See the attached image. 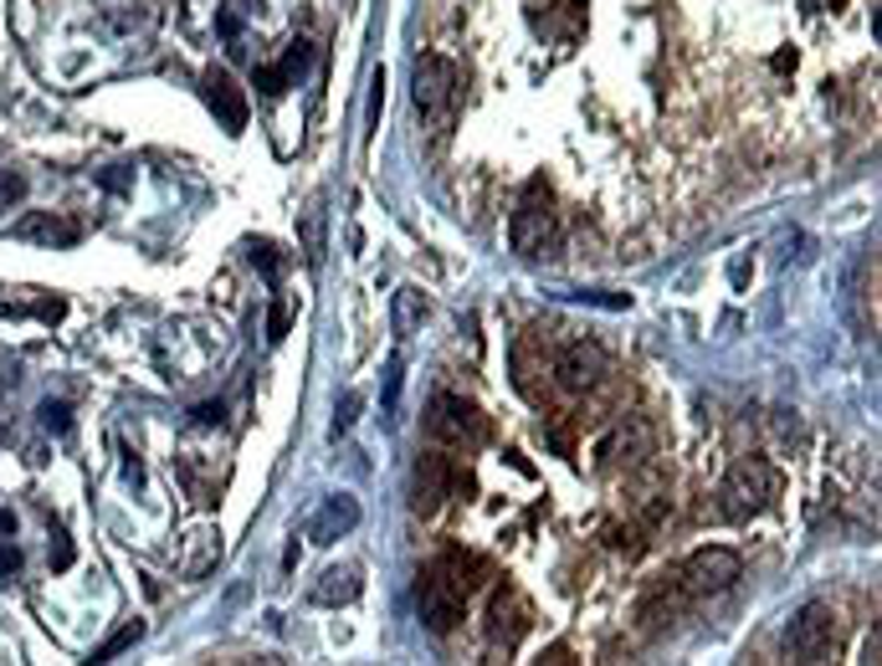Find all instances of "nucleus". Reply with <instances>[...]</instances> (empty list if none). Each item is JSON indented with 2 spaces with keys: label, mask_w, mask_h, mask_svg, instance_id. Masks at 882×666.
<instances>
[{
  "label": "nucleus",
  "mask_w": 882,
  "mask_h": 666,
  "mask_svg": "<svg viewBox=\"0 0 882 666\" xmlns=\"http://www.w3.org/2000/svg\"><path fill=\"white\" fill-rule=\"evenodd\" d=\"M513 252L529 256V262H554L559 247H565V226H559V210H554V195L544 185V175H534L519 195V210H513Z\"/></svg>",
  "instance_id": "nucleus-1"
},
{
  "label": "nucleus",
  "mask_w": 882,
  "mask_h": 666,
  "mask_svg": "<svg viewBox=\"0 0 882 666\" xmlns=\"http://www.w3.org/2000/svg\"><path fill=\"white\" fill-rule=\"evenodd\" d=\"M411 98H416V113L426 119V129L442 139L451 129V113H457V67L447 57H421L416 77H411Z\"/></svg>",
  "instance_id": "nucleus-2"
},
{
  "label": "nucleus",
  "mask_w": 882,
  "mask_h": 666,
  "mask_svg": "<svg viewBox=\"0 0 882 666\" xmlns=\"http://www.w3.org/2000/svg\"><path fill=\"white\" fill-rule=\"evenodd\" d=\"M780 477L775 467L764 457H739L729 467V477H723V488H718V498H723V513H729L733 523L754 518V513H764L770 507V498H775Z\"/></svg>",
  "instance_id": "nucleus-3"
},
{
  "label": "nucleus",
  "mask_w": 882,
  "mask_h": 666,
  "mask_svg": "<svg viewBox=\"0 0 882 666\" xmlns=\"http://www.w3.org/2000/svg\"><path fill=\"white\" fill-rule=\"evenodd\" d=\"M831 646H837V610L826 600H810V605L795 610L791 631H785V656L795 666H816L831 656Z\"/></svg>",
  "instance_id": "nucleus-4"
},
{
  "label": "nucleus",
  "mask_w": 882,
  "mask_h": 666,
  "mask_svg": "<svg viewBox=\"0 0 882 666\" xmlns=\"http://www.w3.org/2000/svg\"><path fill=\"white\" fill-rule=\"evenodd\" d=\"M462 605H467V590H462V579L447 569V559L432 564L426 575H421L416 585V610H421V621H426V631H451V625L462 621Z\"/></svg>",
  "instance_id": "nucleus-5"
},
{
  "label": "nucleus",
  "mask_w": 882,
  "mask_h": 666,
  "mask_svg": "<svg viewBox=\"0 0 882 666\" xmlns=\"http://www.w3.org/2000/svg\"><path fill=\"white\" fill-rule=\"evenodd\" d=\"M426 430H432L436 441L457 446V451H472V446L488 441V415L472 405V400L462 395H436L432 400V415H426Z\"/></svg>",
  "instance_id": "nucleus-6"
},
{
  "label": "nucleus",
  "mask_w": 882,
  "mask_h": 666,
  "mask_svg": "<svg viewBox=\"0 0 882 666\" xmlns=\"http://www.w3.org/2000/svg\"><path fill=\"white\" fill-rule=\"evenodd\" d=\"M739 554L723 544H708V548H693L688 559H683V575H677V590L683 594H718L729 590L733 579H739Z\"/></svg>",
  "instance_id": "nucleus-7"
},
{
  "label": "nucleus",
  "mask_w": 882,
  "mask_h": 666,
  "mask_svg": "<svg viewBox=\"0 0 882 666\" xmlns=\"http://www.w3.org/2000/svg\"><path fill=\"white\" fill-rule=\"evenodd\" d=\"M549 374H554V385L565 390V395H585V390H596L600 374H606V349L590 343V339H569L565 349L554 354Z\"/></svg>",
  "instance_id": "nucleus-8"
},
{
  "label": "nucleus",
  "mask_w": 882,
  "mask_h": 666,
  "mask_svg": "<svg viewBox=\"0 0 882 666\" xmlns=\"http://www.w3.org/2000/svg\"><path fill=\"white\" fill-rule=\"evenodd\" d=\"M652 451H657V430L646 426L642 415H627V421L600 441V467H606V472H621V467H627L631 472V467H642Z\"/></svg>",
  "instance_id": "nucleus-9"
},
{
  "label": "nucleus",
  "mask_w": 882,
  "mask_h": 666,
  "mask_svg": "<svg viewBox=\"0 0 882 666\" xmlns=\"http://www.w3.org/2000/svg\"><path fill=\"white\" fill-rule=\"evenodd\" d=\"M447 498H451V461L442 451H426L416 461V477H411V507L421 518H436L447 507Z\"/></svg>",
  "instance_id": "nucleus-10"
},
{
  "label": "nucleus",
  "mask_w": 882,
  "mask_h": 666,
  "mask_svg": "<svg viewBox=\"0 0 882 666\" xmlns=\"http://www.w3.org/2000/svg\"><path fill=\"white\" fill-rule=\"evenodd\" d=\"M200 92H206L210 113H216V123H221L226 133L247 129V92L231 83V73H226V67H206V73H200Z\"/></svg>",
  "instance_id": "nucleus-11"
},
{
  "label": "nucleus",
  "mask_w": 882,
  "mask_h": 666,
  "mask_svg": "<svg viewBox=\"0 0 882 666\" xmlns=\"http://www.w3.org/2000/svg\"><path fill=\"white\" fill-rule=\"evenodd\" d=\"M529 625H534V605H529L524 594L513 590V585L493 590V605H488V631H493V641L513 646V641L529 636Z\"/></svg>",
  "instance_id": "nucleus-12"
},
{
  "label": "nucleus",
  "mask_w": 882,
  "mask_h": 666,
  "mask_svg": "<svg viewBox=\"0 0 882 666\" xmlns=\"http://www.w3.org/2000/svg\"><path fill=\"white\" fill-rule=\"evenodd\" d=\"M359 528V498H349V492H334V498H324L314 513V523H308V538H314L318 548L339 544L345 533Z\"/></svg>",
  "instance_id": "nucleus-13"
},
{
  "label": "nucleus",
  "mask_w": 882,
  "mask_h": 666,
  "mask_svg": "<svg viewBox=\"0 0 882 666\" xmlns=\"http://www.w3.org/2000/svg\"><path fill=\"white\" fill-rule=\"evenodd\" d=\"M11 231L21 241H36V247H77L83 241V226L73 216H57V210H26Z\"/></svg>",
  "instance_id": "nucleus-14"
},
{
  "label": "nucleus",
  "mask_w": 882,
  "mask_h": 666,
  "mask_svg": "<svg viewBox=\"0 0 882 666\" xmlns=\"http://www.w3.org/2000/svg\"><path fill=\"white\" fill-rule=\"evenodd\" d=\"M308 57H314V52H308V42H293V46H287V57L277 62V67H257L252 83L262 88V98H283V92L293 88V77L308 67Z\"/></svg>",
  "instance_id": "nucleus-15"
},
{
  "label": "nucleus",
  "mask_w": 882,
  "mask_h": 666,
  "mask_svg": "<svg viewBox=\"0 0 882 666\" xmlns=\"http://www.w3.org/2000/svg\"><path fill=\"white\" fill-rule=\"evenodd\" d=\"M359 569L355 564H339V569H324L314 585V605H355L359 600Z\"/></svg>",
  "instance_id": "nucleus-16"
},
{
  "label": "nucleus",
  "mask_w": 882,
  "mask_h": 666,
  "mask_svg": "<svg viewBox=\"0 0 882 666\" xmlns=\"http://www.w3.org/2000/svg\"><path fill=\"white\" fill-rule=\"evenodd\" d=\"M139 641H144V621H129V625H119V631H113V636H108L104 646H92V656H88V662H83V666H108V662H113V656H123V652H129V646H139Z\"/></svg>",
  "instance_id": "nucleus-17"
},
{
  "label": "nucleus",
  "mask_w": 882,
  "mask_h": 666,
  "mask_svg": "<svg viewBox=\"0 0 882 666\" xmlns=\"http://www.w3.org/2000/svg\"><path fill=\"white\" fill-rule=\"evenodd\" d=\"M216 559H221V533H190V559L179 564V569L190 579H200Z\"/></svg>",
  "instance_id": "nucleus-18"
},
{
  "label": "nucleus",
  "mask_w": 882,
  "mask_h": 666,
  "mask_svg": "<svg viewBox=\"0 0 882 666\" xmlns=\"http://www.w3.org/2000/svg\"><path fill=\"white\" fill-rule=\"evenodd\" d=\"M421 318H426V297H421L416 287H401V293H395V334H411Z\"/></svg>",
  "instance_id": "nucleus-19"
},
{
  "label": "nucleus",
  "mask_w": 882,
  "mask_h": 666,
  "mask_svg": "<svg viewBox=\"0 0 882 666\" xmlns=\"http://www.w3.org/2000/svg\"><path fill=\"white\" fill-rule=\"evenodd\" d=\"M247 256H252V266H262L272 282L283 277V266H287L283 247H272V241H252V247H247Z\"/></svg>",
  "instance_id": "nucleus-20"
},
{
  "label": "nucleus",
  "mask_w": 882,
  "mask_h": 666,
  "mask_svg": "<svg viewBox=\"0 0 882 666\" xmlns=\"http://www.w3.org/2000/svg\"><path fill=\"white\" fill-rule=\"evenodd\" d=\"M303 252H308V262H324V210H308V216H303Z\"/></svg>",
  "instance_id": "nucleus-21"
},
{
  "label": "nucleus",
  "mask_w": 882,
  "mask_h": 666,
  "mask_svg": "<svg viewBox=\"0 0 882 666\" xmlns=\"http://www.w3.org/2000/svg\"><path fill=\"white\" fill-rule=\"evenodd\" d=\"M262 0H226L221 15H216V26H221V36H237L241 31V15H252Z\"/></svg>",
  "instance_id": "nucleus-22"
},
{
  "label": "nucleus",
  "mask_w": 882,
  "mask_h": 666,
  "mask_svg": "<svg viewBox=\"0 0 882 666\" xmlns=\"http://www.w3.org/2000/svg\"><path fill=\"white\" fill-rule=\"evenodd\" d=\"M36 415H42V426L57 430V436H67V430H73V411H67L62 400H42V411H36Z\"/></svg>",
  "instance_id": "nucleus-23"
},
{
  "label": "nucleus",
  "mask_w": 882,
  "mask_h": 666,
  "mask_svg": "<svg viewBox=\"0 0 882 666\" xmlns=\"http://www.w3.org/2000/svg\"><path fill=\"white\" fill-rule=\"evenodd\" d=\"M401 380H405V364H401V354H395L385 364V415L401 411Z\"/></svg>",
  "instance_id": "nucleus-24"
},
{
  "label": "nucleus",
  "mask_w": 882,
  "mask_h": 666,
  "mask_svg": "<svg viewBox=\"0 0 882 666\" xmlns=\"http://www.w3.org/2000/svg\"><path fill=\"white\" fill-rule=\"evenodd\" d=\"M26 195V175L21 170H0V210H11Z\"/></svg>",
  "instance_id": "nucleus-25"
},
{
  "label": "nucleus",
  "mask_w": 882,
  "mask_h": 666,
  "mask_svg": "<svg viewBox=\"0 0 882 666\" xmlns=\"http://www.w3.org/2000/svg\"><path fill=\"white\" fill-rule=\"evenodd\" d=\"M359 405H364V395H359V390H349V395H345V405H339V415H334V430H329L334 441H339V436H349V426H355Z\"/></svg>",
  "instance_id": "nucleus-26"
},
{
  "label": "nucleus",
  "mask_w": 882,
  "mask_h": 666,
  "mask_svg": "<svg viewBox=\"0 0 882 666\" xmlns=\"http://www.w3.org/2000/svg\"><path fill=\"white\" fill-rule=\"evenodd\" d=\"M268 339L272 343L287 339V308H283V303H272V313H268Z\"/></svg>",
  "instance_id": "nucleus-27"
},
{
  "label": "nucleus",
  "mask_w": 882,
  "mask_h": 666,
  "mask_svg": "<svg viewBox=\"0 0 882 666\" xmlns=\"http://www.w3.org/2000/svg\"><path fill=\"white\" fill-rule=\"evenodd\" d=\"M534 666H580V662H575V652H569V646H549V652L538 656Z\"/></svg>",
  "instance_id": "nucleus-28"
},
{
  "label": "nucleus",
  "mask_w": 882,
  "mask_h": 666,
  "mask_svg": "<svg viewBox=\"0 0 882 666\" xmlns=\"http://www.w3.org/2000/svg\"><path fill=\"white\" fill-rule=\"evenodd\" d=\"M15 569H21V548L0 544V575H15Z\"/></svg>",
  "instance_id": "nucleus-29"
},
{
  "label": "nucleus",
  "mask_w": 882,
  "mask_h": 666,
  "mask_svg": "<svg viewBox=\"0 0 882 666\" xmlns=\"http://www.w3.org/2000/svg\"><path fill=\"white\" fill-rule=\"evenodd\" d=\"M195 426H221V405H200V411H195Z\"/></svg>",
  "instance_id": "nucleus-30"
},
{
  "label": "nucleus",
  "mask_w": 882,
  "mask_h": 666,
  "mask_svg": "<svg viewBox=\"0 0 882 666\" xmlns=\"http://www.w3.org/2000/svg\"><path fill=\"white\" fill-rule=\"evenodd\" d=\"M241 666H283V662H277V656H247Z\"/></svg>",
  "instance_id": "nucleus-31"
},
{
  "label": "nucleus",
  "mask_w": 882,
  "mask_h": 666,
  "mask_svg": "<svg viewBox=\"0 0 882 666\" xmlns=\"http://www.w3.org/2000/svg\"><path fill=\"white\" fill-rule=\"evenodd\" d=\"M0 533H15V513H6V507H0Z\"/></svg>",
  "instance_id": "nucleus-32"
}]
</instances>
